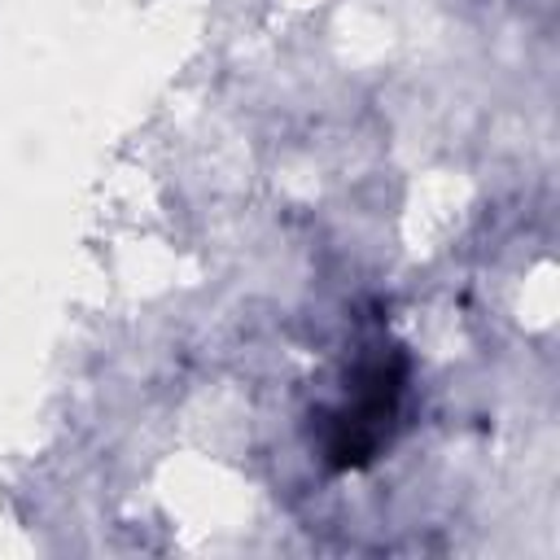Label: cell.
I'll return each instance as SVG.
<instances>
[{
	"mask_svg": "<svg viewBox=\"0 0 560 560\" xmlns=\"http://www.w3.org/2000/svg\"><path fill=\"white\" fill-rule=\"evenodd\" d=\"M402 389H407V359L402 354L376 350V354L359 359L341 402L324 416V459L332 468L372 464L394 433Z\"/></svg>",
	"mask_w": 560,
	"mask_h": 560,
	"instance_id": "1",
	"label": "cell"
}]
</instances>
